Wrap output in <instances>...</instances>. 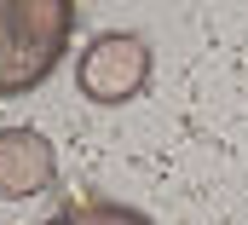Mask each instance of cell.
<instances>
[{"label": "cell", "instance_id": "cell-1", "mask_svg": "<svg viewBox=\"0 0 248 225\" xmlns=\"http://www.w3.org/2000/svg\"><path fill=\"white\" fill-rule=\"evenodd\" d=\"M75 35V0H0V98L41 87Z\"/></svg>", "mask_w": 248, "mask_h": 225}, {"label": "cell", "instance_id": "cell-2", "mask_svg": "<svg viewBox=\"0 0 248 225\" xmlns=\"http://www.w3.org/2000/svg\"><path fill=\"white\" fill-rule=\"evenodd\" d=\"M144 81H150V47L139 35H122V29L98 35L87 52L75 58V87L93 104H110L116 110V104H127V98L144 93Z\"/></svg>", "mask_w": 248, "mask_h": 225}, {"label": "cell", "instance_id": "cell-4", "mask_svg": "<svg viewBox=\"0 0 248 225\" xmlns=\"http://www.w3.org/2000/svg\"><path fill=\"white\" fill-rule=\"evenodd\" d=\"M46 225H150V220L139 208H122V202H75V208L52 214Z\"/></svg>", "mask_w": 248, "mask_h": 225}, {"label": "cell", "instance_id": "cell-3", "mask_svg": "<svg viewBox=\"0 0 248 225\" xmlns=\"http://www.w3.org/2000/svg\"><path fill=\"white\" fill-rule=\"evenodd\" d=\"M52 179H58V150H52L46 133H35V127H6L0 133V196L6 202L41 196Z\"/></svg>", "mask_w": 248, "mask_h": 225}]
</instances>
